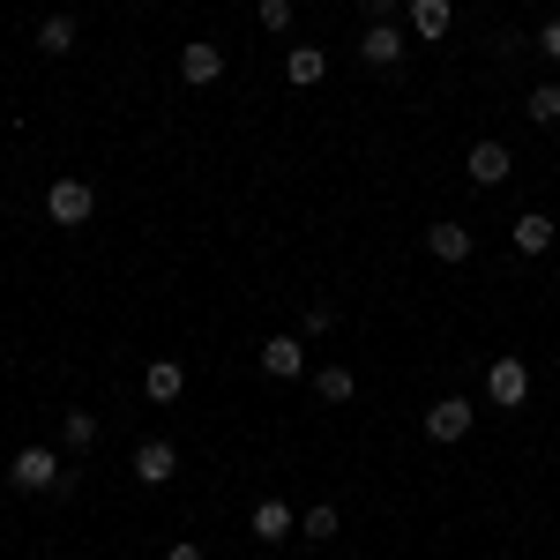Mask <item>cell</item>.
Segmentation results:
<instances>
[{"label": "cell", "mask_w": 560, "mask_h": 560, "mask_svg": "<svg viewBox=\"0 0 560 560\" xmlns=\"http://www.w3.org/2000/svg\"><path fill=\"white\" fill-rule=\"evenodd\" d=\"M261 374H269V382H300L306 374V345L300 337H269V345H261Z\"/></svg>", "instance_id": "obj_10"}, {"label": "cell", "mask_w": 560, "mask_h": 560, "mask_svg": "<svg viewBox=\"0 0 560 560\" xmlns=\"http://www.w3.org/2000/svg\"><path fill=\"white\" fill-rule=\"evenodd\" d=\"M471 224H456V217H441V224H427V255L433 261H471Z\"/></svg>", "instance_id": "obj_12"}, {"label": "cell", "mask_w": 560, "mask_h": 560, "mask_svg": "<svg viewBox=\"0 0 560 560\" xmlns=\"http://www.w3.org/2000/svg\"><path fill=\"white\" fill-rule=\"evenodd\" d=\"M60 478H68L60 448H15V464H8V486H15V493H52Z\"/></svg>", "instance_id": "obj_1"}, {"label": "cell", "mask_w": 560, "mask_h": 560, "mask_svg": "<svg viewBox=\"0 0 560 560\" xmlns=\"http://www.w3.org/2000/svg\"><path fill=\"white\" fill-rule=\"evenodd\" d=\"M404 52H411V31H396V23H366L359 31V60L366 68H396Z\"/></svg>", "instance_id": "obj_5"}, {"label": "cell", "mask_w": 560, "mask_h": 560, "mask_svg": "<svg viewBox=\"0 0 560 560\" xmlns=\"http://www.w3.org/2000/svg\"><path fill=\"white\" fill-rule=\"evenodd\" d=\"M464 173H471V187H501V179L516 173V158H509V142H471Z\"/></svg>", "instance_id": "obj_8"}, {"label": "cell", "mask_w": 560, "mask_h": 560, "mask_svg": "<svg viewBox=\"0 0 560 560\" xmlns=\"http://www.w3.org/2000/svg\"><path fill=\"white\" fill-rule=\"evenodd\" d=\"M135 478H142V486H173L179 478V448L173 441H142V448H135Z\"/></svg>", "instance_id": "obj_11"}, {"label": "cell", "mask_w": 560, "mask_h": 560, "mask_svg": "<svg viewBox=\"0 0 560 560\" xmlns=\"http://www.w3.org/2000/svg\"><path fill=\"white\" fill-rule=\"evenodd\" d=\"M284 83L292 90L329 83V52H322V45H292V52H284Z\"/></svg>", "instance_id": "obj_13"}, {"label": "cell", "mask_w": 560, "mask_h": 560, "mask_svg": "<svg viewBox=\"0 0 560 560\" xmlns=\"http://www.w3.org/2000/svg\"><path fill=\"white\" fill-rule=\"evenodd\" d=\"M329 329H337V306L314 300V306H306V337H329Z\"/></svg>", "instance_id": "obj_22"}, {"label": "cell", "mask_w": 560, "mask_h": 560, "mask_svg": "<svg viewBox=\"0 0 560 560\" xmlns=\"http://www.w3.org/2000/svg\"><path fill=\"white\" fill-rule=\"evenodd\" d=\"M337 530H345V516H337L329 501H314V509H306V516H300V538H314V546H329Z\"/></svg>", "instance_id": "obj_17"}, {"label": "cell", "mask_w": 560, "mask_h": 560, "mask_svg": "<svg viewBox=\"0 0 560 560\" xmlns=\"http://www.w3.org/2000/svg\"><path fill=\"white\" fill-rule=\"evenodd\" d=\"M471 419H478L471 396H441V404H427V441L433 448H456V441L471 433Z\"/></svg>", "instance_id": "obj_3"}, {"label": "cell", "mask_w": 560, "mask_h": 560, "mask_svg": "<svg viewBox=\"0 0 560 560\" xmlns=\"http://www.w3.org/2000/svg\"><path fill=\"white\" fill-rule=\"evenodd\" d=\"M179 83H195V90H210V83H224V45H210V38L179 45Z\"/></svg>", "instance_id": "obj_6"}, {"label": "cell", "mask_w": 560, "mask_h": 560, "mask_svg": "<svg viewBox=\"0 0 560 560\" xmlns=\"http://www.w3.org/2000/svg\"><path fill=\"white\" fill-rule=\"evenodd\" d=\"M38 8H52V0H38Z\"/></svg>", "instance_id": "obj_26"}, {"label": "cell", "mask_w": 560, "mask_h": 560, "mask_svg": "<svg viewBox=\"0 0 560 560\" xmlns=\"http://www.w3.org/2000/svg\"><path fill=\"white\" fill-rule=\"evenodd\" d=\"M60 441H68V448H97V419H90V411H68V419H60Z\"/></svg>", "instance_id": "obj_20"}, {"label": "cell", "mask_w": 560, "mask_h": 560, "mask_svg": "<svg viewBox=\"0 0 560 560\" xmlns=\"http://www.w3.org/2000/svg\"><path fill=\"white\" fill-rule=\"evenodd\" d=\"M45 217H52V224H68V232H75V224H90V217H97L90 179H52V187H45Z\"/></svg>", "instance_id": "obj_2"}, {"label": "cell", "mask_w": 560, "mask_h": 560, "mask_svg": "<svg viewBox=\"0 0 560 560\" xmlns=\"http://www.w3.org/2000/svg\"><path fill=\"white\" fill-rule=\"evenodd\" d=\"M165 560H210V553H202L195 538H179V546H173V553H165Z\"/></svg>", "instance_id": "obj_25"}, {"label": "cell", "mask_w": 560, "mask_h": 560, "mask_svg": "<svg viewBox=\"0 0 560 560\" xmlns=\"http://www.w3.org/2000/svg\"><path fill=\"white\" fill-rule=\"evenodd\" d=\"M292 15H300L292 0H261V31H269V38H284V31H292Z\"/></svg>", "instance_id": "obj_21"}, {"label": "cell", "mask_w": 560, "mask_h": 560, "mask_svg": "<svg viewBox=\"0 0 560 560\" xmlns=\"http://www.w3.org/2000/svg\"><path fill=\"white\" fill-rule=\"evenodd\" d=\"M530 45H538V52H546V60H553V68H560V15H553V23H546V31H538V38H530Z\"/></svg>", "instance_id": "obj_24"}, {"label": "cell", "mask_w": 560, "mask_h": 560, "mask_svg": "<svg viewBox=\"0 0 560 560\" xmlns=\"http://www.w3.org/2000/svg\"><path fill=\"white\" fill-rule=\"evenodd\" d=\"M247 530H255L261 546H277V538H292V530H300V509H292V501H277V493H261Z\"/></svg>", "instance_id": "obj_9"}, {"label": "cell", "mask_w": 560, "mask_h": 560, "mask_svg": "<svg viewBox=\"0 0 560 560\" xmlns=\"http://www.w3.org/2000/svg\"><path fill=\"white\" fill-rule=\"evenodd\" d=\"M351 8H359V15H366V23H388V15H396V8H404V0H351Z\"/></svg>", "instance_id": "obj_23"}, {"label": "cell", "mask_w": 560, "mask_h": 560, "mask_svg": "<svg viewBox=\"0 0 560 560\" xmlns=\"http://www.w3.org/2000/svg\"><path fill=\"white\" fill-rule=\"evenodd\" d=\"M75 38H83V31H75V15H60V8H52V15L38 23V52H45V60H60V52H75Z\"/></svg>", "instance_id": "obj_15"}, {"label": "cell", "mask_w": 560, "mask_h": 560, "mask_svg": "<svg viewBox=\"0 0 560 560\" xmlns=\"http://www.w3.org/2000/svg\"><path fill=\"white\" fill-rule=\"evenodd\" d=\"M404 15H411V45H441L456 31V8L448 0H404Z\"/></svg>", "instance_id": "obj_7"}, {"label": "cell", "mask_w": 560, "mask_h": 560, "mask_svg": "<svg viewBox=\"0 0 560 560\" xmlns=\"http://www.w3.org/2000/svg\"><path fill=\"white\" fill-rule=\"evenodd\" d=\"M351 366H322V374H314V396H322V404H351Z\"/></svg>", "instance_id": "obj_19"}, {"label": "cell", "mask_w": 560, "mask_h": 560, "mask_svg": "<svg viewBox=\"0 0 560 560\" xmlns=\"http://www.w3.org/2000/svg\"><path fill=\"white\" fill-rule=\"evenodd\" d=\"M523 113H530V128H560V83H538L523 97Z\"/></svg>", "instance_id": "obj_18"}, {"label": "cell", "mask_w": 560, "mask_h": 560, "mask_svg": "<svg viewBox=\"0 0 560 560\" xmlns=\"http://www.w3.org/2000/svg\"><path fill=\"white\" fill-rule=\"evenodd\" d=\"M179 388H187V374H179L173 359H150V366H142V396H150V404H179Z\"/></svg>", "instance_id": "obj_14"}, {"label": "cell", "mask_w": 560, "mask_h": 560, "mask_svg": "<svg viewBox=\"0 0 560 560\" xmlns=\"http://www.w3.org/2000/svg\"><path fill=\"white\" fill-rule=\"evenodd\" d=\"M553 232H560V224L546 210H523L516 217V247H523V255H546V247H553Z\"/></svg>", "instance_id": "obj_16"}, {"label": "cell", "mask_w": 560, "mask_h": 560, "mask_svg": "<svg viewBox=\"0 0 560 560\" xmlns=\"http://www.w3.org/2000/svg\"><path fill=\"white\" fill-rule=\"evenodd\" d=\"M486 396H493L501 411H523V404H530V366H523V359H493V366H486Z\"/></svg>", "instance_id": "obj_4"}]
</instances>
